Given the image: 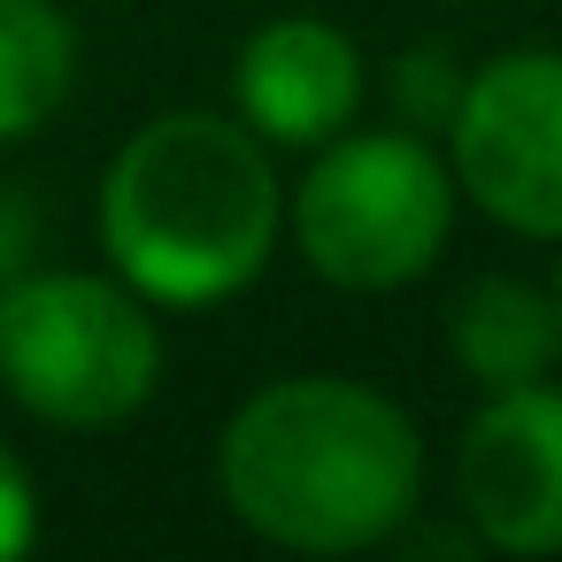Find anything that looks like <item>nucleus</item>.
I'll use <instances>...</instances> for the list:
<instances>
[{"label":"nucleus","mask_w":562,"mask_h":562,"mask_svg":"<svg viewBox=\"0 0 562 562\" xmlns=\"http://www.w3.org/2000/svg\"><path fill=\"white\" fill-rule=\"evenodd\" d=\"M216 493L262 547L362 554L408 531L424 501V431L362 378H270L216 439Z\"/></svg>","instance_id":"nucleus-1"},{"label":"nucleus","mask_w":562,"mask_h":562,"mask_svg":"<svg viewBox=\"0 0 562 562\" xmlns=\"http://www.w3.org/2000/svg\"><path fill=\"white\" fill-rule=\"evenodd\" d=\"M285 232L270 147L216 109L139 124L101 178V255L147 308L239 301Z\"/></svg>","instance_id":"nucleus-2"},{"label":"nucleus","mask_w":562,"mask_h":562,"mask_svg":"<svg viewBox=\"0 0 562 562\" xmlns=\"http://www.w3.org/2000/svg\"><path fill=\"white\" fill-rule=\"evenodd\" d=\"M454 170L416 124H347L308 147V178L285 193V232L324 285L401 293L439 270L454 239Z\"/></svg>","instance_id":"nucleus-3"},{"label":"nucleus","mask_w":562,"mask_h":562,"mask_svg":"<svg viewBox=\"0 0 562 562\" xmlns=\"http://www.w3.org/2000/svg\"><path fill=\"white\" fill-rule=\"evenodd\" d=\"M162 385V324L109 270H16L0 285V393L55 431H116Z\"/></svg>","instance_id":"nucleus-4"},{"label":"nucleus","mask_w":562,"mask_h":562,"mask_svg":"<svg viewBox=\"0 0 562 562\" xmlns=\"http://www.w3.org/2000/svg\"><path fill=\"white\" fill-rule=\"evenodd\" d=\"M454 193L516 239L562 247V55L508 47L462 70L447 116Z\"/></svg>","instance_id":"nucleus-5"},{"label":"nucleus","mask_w":562,"mask_h":562,"mask_svg":"<svg viewBox=\"0 0 562 562\" xmlns=\"http://www.w3.org/2000/svg\"><path fill=\"white\" fill-rule=\"evenodd\" d=\"M454 501L485 554H562V385H501L454 439Z\"/></svg>","instance_id":"nucleus-6"},{"label":"nucleus","mask_w":562,"mask_h":562,"mask_svg":"<svg viewBox=\"0 0 562 562\" xmlns=\"http://www.w3.org/2000/svg\"><path fill=\"white\" fill-rule=\"evenodd\" d=\"M232 101H239V124L278 155H308L324 147L331 132L355 124L362 109V47L324 24V16H270L239 40V63H232Z\"/></svg>","instance_id":"nucleus-7"},{"label":"nucleus","mask_w":562,"mask_h":562,"mask_svg":"<svg viewBox=\"0 0 562 562\" xmlns=\"http://www.w3.org/2000/svg\"><path fill=\"white\" fill-rule=\"evenodd\" d=\"M447 355L454 370L477 385V393H501V385H531L562 362L554 347V301L547 285H524V278H470L454 301H447Z\"/></svg>","instance_id":"nucleus-8"},{"label":"nucleus","mask_w":562,"mask_h":562,"mask_svg":"<svg viewBox=\"0 0 562 562\" xmlns=\"http://www.w3.org/2000/svg\"><path fill=\"white\" fill-rule=\"evenodd\" d=\"M78 86V32L55 0H0V147L63 116Z\"/></svg>","instance_id":"nucleus-9"},{"label":"nucleus","mask_w":562,"mask_h":562,"mask_svg":"<svg viewBox=\"0 0 562 562\" xmlns=\"http://www.w3.org/2000/svg\"><path fill=\"white\" fill-rule=\"evenodd\" d=\"M393 93H401V124H416V132H447L454 93H462V70H454V55L416 47V55L393 70Z\"/></svg>","instance_id":"nucleus-10"},{"label":"nucleus","mask_w":562,"mask_h":562,"mask_svg":"<svg viewBox=\"0 0 562 562\" xmlns=\"http://www.w3.org/2000/svg\"><path fill=\"white\" fill-rule=\"evenodd\" d=\"M32 547H40V485L9 447H0V562H16Z\"/></svg>","instance_id":"nucleus-11"},{"label":"nucleus","mask_w":562,"mask_h":562,"mask_svg":"<svg viewBox=\"0 0 562 562\" xmlns=\"http://www.w3.org/2000/svg\"><path fill=\"white\" fill-rule=\"evenodd\" d=\"M32 209L16 201V186H0V285H9L16 270H32Z\"/></svg>","instance_id":"nucleus-12"},{"label":"nucleus","mask_w":562,"mask_h":562,"mask_svg":"<svg viewBox=\"0 0 562 562\" xmlns=\"http://www.w3.org/2000/svg\"><path fill=\"white\" fill-rule=\"evenodd\" d=\"M547 301H554V347H562V270H554V285H547Z\"/></svg>","instance_id":"nucleus-13"}]
</instances>
